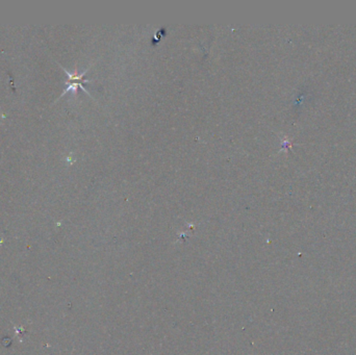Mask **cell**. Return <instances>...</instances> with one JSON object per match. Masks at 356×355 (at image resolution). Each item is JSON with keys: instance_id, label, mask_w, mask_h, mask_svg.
Masks as SVG:
<instances>
[{"instance_id": "cell-1", "label": "cell", "mask_w": 356, "mask_h": 355, "mask_svg": "<svg viewBox=\"0 0 356 355\" xmlns=\"http://www.w3.org/2000/svg\"><path fill=\"white\" fill-rule=\"evenodd\" d=\"M62 69H64V71L66 72V74H67L68 80L66 81V84H67V88H66L64 90V92L61 95V97L64 96L65 94H67L68 92H70V91H72L73 93H76V91H77L78 88L82 89V90L85 91L86 93L89 94L88 90L84 87V85L86 84V82H89L90 81L89 79H86L85 78V74L87 73V70H85L84 72L79 74L76 70L74 71V73H70L68 70H66L64 67H62Z\"/></svg>"}]
</instances>
